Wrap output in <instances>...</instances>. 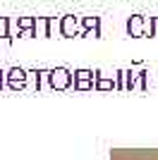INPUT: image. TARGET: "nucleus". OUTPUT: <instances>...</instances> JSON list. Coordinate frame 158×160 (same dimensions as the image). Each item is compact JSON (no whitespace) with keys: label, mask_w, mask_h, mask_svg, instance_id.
<instances>
[{"label":"nucleus","mask_w":158,"mask_h":160,"mask_svg":"<svg viewBox=\"0 0 158 160\" xmlns=\"http://www.w3.org/2000/svg\"><path fill=\"white\" fill-rule=\"evenodd\" d=\"M0 38H10V19L0 17Z\"/></svg>","instance_id":"obj_6"},{"label":"nucleus","mask_w":158,"mask_h":160,"mask_svg":"<svg viewBox=\"0 0 158 160\" xmlns=\"http://www.w3.org/2000/svg\"><path fill=\"white\" fill-rule=\"evenodd\" d=\"M50 74H53V84L55 86H67V72L65 69H55Z\"/></svg>","instance_id":"obj_5"},{"label":"nucleus","mask_w":158,"mask_h":160,"mask_svg":"<svg viewBox=\"0 0 158 160\" xmlns=\"http://www.w3.org/2000/svg\"><path fill=\"white\" fill-rule=\"evenodd\" d=\"M127 31L129 36H153V17L132 14L127 19Z\"/></svg>","instance_id":"obj_1"},{"label":"nucleus","mask_w":158,"mask_h":160,"mask_svg":"<svg viewBox=\"0 0 158 160\" xmlns=\"http://www.w3.org/2000/svg\"><path fill=\"white\" fill-rule=\"evenodd\" d=\"M98 24H101V19L98 17H84V27H82V36H86L89 33V29H93V33L98 36Z\"/></svg>","instance_id":"obj_4"},{"label":"nucleus","mask_w":158,"mask_h":160,"mask_svg":"<svg viewBox=\"0 0 158 160\" xmlns=\"http://www.w3.org/2000/svg\"><path fill=\"white\" fill-rule=\"evenodd\" d=\"M36 27H39L36 17H19L17 19V33L19 36H36Z\"/></svg>","instance_id":"obj_3"},{"label":"nucleus","mask_w":158,"mask_h":160,"mask_svg":"<svg viewBox=\"0 0 158 160\" xmlns=\"http://www.w3.org/2000/svg\"><path fill=\"white\" fill-rule=\"evenodd\" d=\"M60 33H62V36H74V33L82 36V29H79V22H77L74 14H65V17L60 19Z\"/></svg>","instance_id":"obj_2"},{"label":"nucleus","mask_w":158,"mask_h":160,"mask_svg":"<svg viewBox=\"0 0 158 160\" xmlns=\"http://www.w3.org/2000/svg\"><path fill=\"white\" fill-rule=\"evenodd\" d=\"M153 36H158V17H153Z\"/></svg>","instance_id":"obj_7"}]
</instances>
